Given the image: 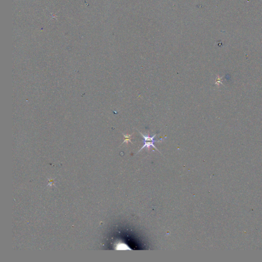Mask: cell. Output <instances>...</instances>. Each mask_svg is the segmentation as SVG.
Returning <instances> with one entry per match:
<instances>
[{"instance_id":"cell-2","label":"cell","mask_w":262,"mask_h":262,"mask_svg":"<svg viewBox=\"0 0 262 262\" xmlns=\"http://www.w3.org/2000/svg\"><path fill=\"white\" fill-rule=\"evenodd\" d=\"M139 132V133H140V134L142 136V137L144 138V141H157L156 140H154V138H155V136L157 134L154 135L152 137H151V136H150V134H149V133H148V134L147 135H145L143 134L142 133L140 132Z\"/></svg>"},{"instance_id":"cell-1","label":"cell","mask_w":262,"mask_h":262,"mask_svg":"<svg viewBox=\"0 0 262 262\" xmlns=\"http://www.w3.org/2000/svg\"><path fill=\"white\" fill-rule=\"evenodd\" d=\"M155 142L157 141H144V146L142 147L140 149V150L137 152V153L140 152V151H141L142 150H143V149H144V148H148V149H150V148H151V147H153L154 148H155L157 151H158V152H159V153H160L159 151L158 150V148H157L155 146V145H154V143H155Z\"/></svg>"},{"instance_id":"cell-3","label":"cell","mask_w":262,"mask_h":262,"mask_svg":"<svg viewBox=\"0 0 262 262\" xmlns=\"http://www.w3.org/2000/svg\"><path fill=\"white\" fill-rule=\"evenodd\" d=\"M124 136V138H125V140H124V141L123 142V144H124V143H126V144H128L129 142H131V144H132V142L131 141V139L132 138V134H123Z\"/></svg>"}]
</instances>
